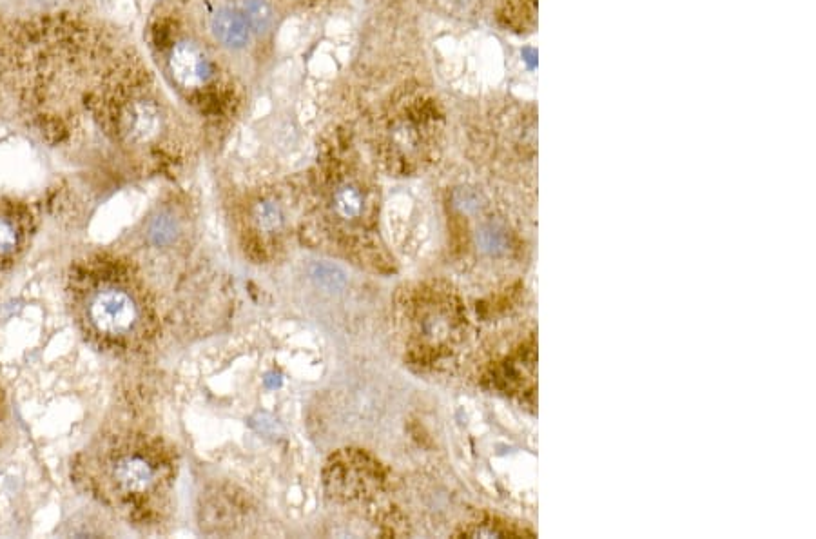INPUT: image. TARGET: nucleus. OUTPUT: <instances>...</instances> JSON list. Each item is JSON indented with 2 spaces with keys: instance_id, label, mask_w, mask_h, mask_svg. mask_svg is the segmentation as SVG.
I'll use <instances>...</instances> for the list:
<instances>
[{
  "instance_id": "obj_10",
  "label": "nucleus",
  "mask_w": 816,
  "mask_h": 539,
  "mask_svg": "<svg viewBox=\"0 0 816 539\" xmlns=\"http://www.w3.org/2000/svg\"><path fill=\"white\" fill-rule=\"evenodd\" d=\"M347 44L341 40L331 39L321 42L307 64V71L312 80L329 82L340 71L343 60L347 59Z\"/></svg>"
},
{
  "instance_id": "obj_14",
  "label": "nucleus",
  "mask_w": 816,
  "mask_h": 539,
  "mask_svg": "<svg viewBox=\"0 0 816 539\" xmlns=\"http://www.w3.org/2000/svg\"><path fill=\"white\" fill-rule=\"evenodd\" d=\"M151 236L156 244H166L173 236H175V224L169 216H158L155 224L151 227Z\"/></svg>"
},
{
  "instance_id": "obj_16",
  "label": "nucleus",
  "mask_w": 816,
  "mask_h": 539,
  "mask_svg": "<svg viewBox=\"0 0 816 539\" xmlns=\"http://www.w3.org/2000/svg\"><path fill=\"white\" fill-rule=\"evenodd\" d=\"M6 429H8V409H6V403L2 400V392H0V440L6 436Z\"/></svg>"
},
{
  "instance_id": "obj_8",
  "label": "nucleus",
  "mask_w": 816,
  "mask_h": 539,
  "mask_svg": "<svg viewBox=\"0 0 816 539\" xmlns=\"http://www.w3.org/2000/svg\"><path fill=\"white\" fill-rule=\"evenodd\" d=\"M111 480L115 481L118 490L124 494H146L155 487L158 480V469L155 463L138 454L129 452L118 456L111 467Z\"/></svg>"
},
{
  "instance_id": "obj_4",
  "label": "nucleus",
  "mask_w": 816,
  "mask_h": 539,
  "mask_svg": "<svg viewBox=\"0 0 816 539\" xmlns=\"http://www.w3.org/2000/svg\"><path fill=\"white\" fill-rule=\"evenodd\" d=\"M78 320L102 340H122L140 322V305L124 287L97 282L82 287L75 298Z\"/></svg>"
},
{
  "instance_id": "obj_15",
  "label": "nucleus",
  "mask_w": 816,
  "mask_h": 539,
  "mask_svg": "<svg viewBox=\"0 0 816 539\" xmlns=\"http://www.w3.org/2000/svg\"><path fill=\"white\" fill-rule=\"evenodd\" d=\"M258 220L265 229H274L280 224V209L272 204H262L258 207Z\"/></svg>"
},
{
  "instance_id": "obj_13",
  "label": "nucleus",
  "mask_w": 816,
  "mask_h": 539,
  "mask_svg": "<svg viewBox=\"0 0 816 539\" xmlns=\"http://www.w3.org/2000/svg\"><path fill=\"white\" fill-rule=\"evenodd\" d=\"M334 204H336L338 215L350 220V218L360 216L363 198H361L358 189H354V187H341L340 191L336 193Z\"/></svg>"
},
{
  "instance_id": "obj_12",
  "label": "nucleus",
  "mask_w": 816,
  "mask_h": 539,
  "mask_svg": "<svg viewBox=\"0 0 816 539\" xmlns=\"http://www.w3.org/2000/svg\"><path fill=\"white\" fill-rule=\"evenodd\" d=\"M245 19L253 30L265 33L271 28L272 10L265 0H247L245 2Z\"/></svg>"
},
{
  "instance_id": "obj_6",
  "label": "nucleus",
  "mask_w": 816,
  "mask_h": 539,
  "mask_svg": "<svg viewBox=\"0 0 816 539\" xmlns=\"http://www.w3.org/2000/svg\"><path fill=\"white\" fill-rule=\"evenodd\" d=\"M30 236V215L24 207L0 198V267L24 251Z\"/></svg>"
},
{
  "instance_id": "obj_9",
  "label": "nucleus",
  "mask_w": 816,
  "mask_h": 539,
  "mask_svg": "<svg viewBox=\"0 0 816 539\" xmlns=\"http://www.w3.org/2000/svg\"><path fill=\"white\" fill-rule=\"evenodd\" d=\"M211 31L214 39L220 40L225 48L240 49L251 39V26L247 19L231 8H220L211 17Z\"/></svg>"
},
{
  "instance_id": "obj_5",
  "label": "nucleus",
  "mask_w": 816,
  "mask_h": 539,
  "mask_svg": "<svg viewBox=\"0 0 816 539\" xmlns=\"http://www.w3.org/2000/svg\"><path fill=\"white\" fill-rule=\"evenodd\" d=\"M167 69L176 86L187 91L204 88L213 75L211 62L207 59L204 49L191 39L176 40L169 48Z\"/></svg>"
},
{
  "instance_id": "obj_7",
  "label": "nucleus",
  "mask_w": 816,
  "mask_h": 539,
  "mask_svg": "<svg viewBox=\"0 0 816 539\" xmlns=\"http://www.w3.org/2000/svg\"><path fill=\"white\" fill-rule=\"evenodd\" d=\"M162 128V111L149 98H136L120 113V131L129 144H147L158 137Z\"/></svg>"
},
{
  "instance_id": "obj_1",
  "label": "nucleus",
  "mask_w": 816,
  "mask_h": 539,
  "mask_svg": "<svg viewBox=\"0 0 816 539\" xmlns=\"http://www.w3.org/2000/svg\"><path fill=\"white\" fill-rule=\"evenodd\" d=\"M329 371V347L307 325L269 320L214 345L196 411L209 452L283 509H305L312 463L305 402Z\"/></svg>"
},
{
  "instance_id": "obj_11",
  "label": "nucleus",
  "mask_w": 816,
  "mask_h": 539,
  "mask_svg": "<svg viewBox=\"0 0 816 539\" xmlns=\"http://www.w3.org/2000/svg\"><path fill=\"white\" fill-rule=\"evenodd\" d=\"M309 22L303 19H292L285 22L280 31V48L285 51H294L302 48L303 44L311 37Z\"/></svg>"
},
{
  "instance_id": "obj_3",
  "label": "nucleus",
  "mask_w": 816,
  "mask_h": 539,
  "mask_svg": "<svg viewBox=\"0 0 816 539\" xmlns=\"http://www.w3.org/2000/svg\"><path fill=\"white\" fill-rule=\"evenodd\" d=\"M434 60L448 86L479 93L505 77L501 44L483 33H448L434 42Z\"/></svg>"
},
{
  "instance_id": "obj_2",
  "label": "nucleus",
  "mask_w": 816,
  "mask_h": 539,
  "mask_svg": "<svg viewBox=\"0 0 816 539\" xmlns=\"http://www.w3.org/2000/svg\"><path fill=\"white\" fill-rule=\"evenodd\" d=\"M457 467L486 496L512 507H532L537 498V432L506 405L465 398L452 414Z\"/></svg>"
}]
</instances>
